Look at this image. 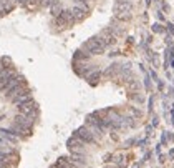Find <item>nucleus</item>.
Masks as SVG:
<instances>
[{
  "label": "nucleus",
  "mask_w": 174,
  "mask_h": 168,
  "mask_svg": "<svg viewBox=\"0 0 174 168\" xmlns=\"http://www.w3.org/2000/svg\"><path fill=\"white\" fill-rule=\"evenodd\" d=\"M113 10H115L116 19L129 20L131 19V10H133V2H118V0H116Z\"/></svg>",
  "instance_id": "1"
},
{
  "label": "nucleus",
  "mask_w": 174,
  "mask_h": 168,
  "mask_svg": "<svg viewBox=\"0 0 174 168\" xmlns=\"http://www.w3.org/2000/svg\"><path fill=\"white\" fill-rule=\"evenodd\" d=\"M83 48L86 52H90V53H93V55H101V53L105 52V45L101 43V40L98 37L90 38V40L83 45Z\"/></svg>",
  "instance_id": "2"
},
{
  "label": "nucleus",
  "mask_w": 174,
  "mask_h": 168,
  "mask_svg": "<svg viewBox=\"0 0 174 168\" xmlns=\"http://www.w3.org/2000/svg\"><path fill=\"white\" fill-rule=\"evenodd\" d=\"M75 136L80 138L81 141H85V143H95V141H96V138H95V135L91 133V130H88L86 126L78 128V130L75 131Z\"/></svg>",
  "instance_id": "3"
},
{
  "label": "nucleus",
  "mask_w": 174,
  "mask_h": 168,
  "mask_svg": "<svg viewBox=\"0 0 174 168\" xmlns=\"http://www.w3.org/2000/svg\"><path fill=\"white\" fill-rule=\"evenodd\" d=\"M73 20L75 19H73L71 10H63V12L60 14V17H56V25H60V27H66V25H70Z\"/></svg>",
  "instance_id": "4"
},
{
  "label": "nucleus",
  "mask_w": 174,
  "mask_h": 168,
  "mask_svg": "<svg viewBox=\"0 0 174 168\" xmlns=\"http://www.w3.org/2000/svg\"><path fill=\"white\" fill-rule=\"evenodd\" d=\"M20 108V113H23V115H27V117H30V118H33L35 120V117H37V107H35V103H33V100L32 102H28V103H25V105H22V107H19Z\"/></svg>",
  "instance_id": "5"
},
{
  "label": "nucleus",
  "mask_w": 174,
  "mask_h": 168,
  "mask_svg": "<svg viewBox=\"0 0 174 168\" xmlns=\"http://www.w3.org/2000/svg\"><path fill=\"white\" fill-rule=\"evenodd\" d=\"M14 77H15V72L12 70V68H5L4 72H0V92L7 87V83H9Z\"/></svg>",
  "instance_id": "6"
},
{
  "label": "nucleus",
  "mask_w": 174,
  "mask_h": 168,
  "mask_svg": "<svg viewBox=\"0 0 174 168\" xmlns=\"http://www.w3.org/2000/svg\"><path fill=\"white\" fill-rule=\"evenodd\" d=\"M98 38L101 40V43H103L105 47H108V45H115L116 43V37L110 32V30H103V32L98 35Z\"/></svg>",
  "instance_id": "7"
},
{
  "label": "nucleus",
  "mask_w": 174,
  "mask_h": 168,
  "mask_svg": "<svg viewBox=\"0 0 174 168\" xmlns=\"http://www.w3.org/2000/svg\"><path fill=\"white\" fill-rule=\"evenodd\" d=\"M86 12H88V7L85 4H80V5H76V7H73V9H71V14H73V19L75 20L85 19Z\"/></svg>",
  "instance_id": "8"
},
{
  "label": "nucleus",
  "mask_w": 174,
  "mask_h": 168,
  "mask_svg": "<svg viewBox=\"0 0 174 168\" xmlns=\"http://www.w3.org/2000/svg\"><path fill=\"white\" fill-rule=\"evenodd\" d=\"M23 82H22V78H19V77H17V75H15L14 78L10 80L9 83H7V87H5L4 90H2V92H4V95H9L10 92H12V90L14 88H17V87H19V85H22Z\"/></svg>",
  "instance_id": "9"
},
{
  "label": "nucleus",
  "mask_w": 174,
  "mask_h": 168,
  "mask_svg": "<svg viewBox=\"0 0 174 168\" xmlns=\"http://www.w3.org/2000/svg\"><path fill=\"white\" fill-rule=\"evenodd\" d=\"M0 133H2V136H4V138H5L7 141H9L10 145H15L17 141H19V136L12 135L9 128H0Z\"/></svg>",
  "instance_id": "10"
},
{
  "label": "nucleus",
  "mask_w": 174,
  "mask_h": 168,
  "mask_svg": "<svg viewBox=\"0 0 174 168\" xmlns=\"http://www.w3.org/2000/svg\"><path fill=\"white\" fill-rule=\"evenodd\" d=\"M28 102H32V95L28 93V92L22 93L20 97H17V98L14 100V103L17 105V107H22V105H25V103H28Z\"/></svg>",
  "instance_id": "11"
},
{
  "label": "nucleus",
  "mask_w": 174,
  "mask_h": 168,
  "mask_svg": "<svg viewBox=\"0 0 174 168\" xmlns=\"http://www.w3.org/2000/svg\"><path fill=\"white\" fill-rule=\"evenodd\" d=\"M15 123H20V125H25V126H32L33 118L27 117V115H23V113H19V115L15 117Z\"/></svg>",
  "instance_id": "12"
},
{
  "label": "nucleus",
  "mask_w": 174,
  "mask_h": 168,
  "mask_svg": "<svg viewBox=\"0 0 174 168\" xmlns=\"http://www.w3.org/2000/svg\"><path fill=\"white\" fill-rule=\"evenodd\" d=\"M108 30H110V32L113 33L115 37H118V35H124V28H123V27H118V25H116L115 22H113V24L110 25V28H108Z\"/></svg>",
  "instance_id": "13"
},
{
  "label": "nucleus",
  "mask_w": 174,
  "mask_h": 168,
  "mask_svg": "<svg viewBox=\"0 0 174 168\" xmlns=\"http://www.w3.org/2000/svg\"><path fill=\"white\" fill-rule=\"evenodd\" d=\"M63 10H61V5H60L58 0H55L53 2V5H51V14L55 15V17H60V14H61Z\"/></svg>",
  "instance_id": "14"
},
{
  "label": "nucleus",
  "mask_w": 174,
  "mask_h": 168,
  "mask_svg": "<svg viewBox=\"0 0 174 168\" xmlns=\"http://www.w3.org/2000/svg\"><path fill=\"white\" fill-rule=\"evenodd\" d=\"M98 78H100V73H98V72H95L93 75H90V82H91V83H95Z\"/></svg>",
  "instance_id": "15"
},
{
  "label": "nucleus",
  "mask_w": 174,
  "mask_h": 168,
  "mask_svg": "<svg viewBox=\"0 0 174 168\" xmlns=\"http://www.w3.org/2000/svg\"><path fill=\"white\" fill-rule=\"evenodd\" d=\"M53 2H55V0H41V4L45 5V7H51V5H53Z\"/></svg>",
  "instance_id": "16"
},
{
  "label": "nucleus",
  "mask_w": 174,
  "mask_h": 168,
  "mask_svg": "<svg viewBox=\"0 0 174 168\" xmlns=\"http://www.w3.org/2000/svg\"><path fill=\"white\" fill-rule=\"evenodd\" d=\"M153 30H154V32H163V27H161L159 24H156V25H153Z\"/></svg>",
  "instance_id": "17"
},
{
  "label": "nucleus",
  "mask_w": 174,
  "mask_h": 168,
  "mask_svg": "<svg viewBox=\"0 0 174 168\" xmlns=\"http://www.w3.org/2000/svg\"><path fill=\"white\" fill-rule=\"evenodd\" d=\"M4 70H5V60L0 58V72H4Z\"/></svg>",
  "instance_id": "18"
},
{
  "label": "nucleus",
  "mask_w": 174,
  "mask_h": 168,
  "mask_svg": "<svg viewBox=\"0 0 174 168\" xmlns=\"http://www.w3.org/2000/svg\"><path fill=\"white\" fill-rule=\"evenodd\" d=\"M32 4H41V0H30Z\"/></svg>",
  "instance_id": "19"
},
{
  "label": "nucleus",
  "mask_w": 174,
  "mask_h": 168,
  "mask_svg": "<svg viewBox=\"0 0 174 168\" xmlns=\"http://www.w3.org/2000/svg\"><path fill=\"white\" fill-rule=\"evenodd\" d=\"M15 2H20V4H27L28 0H15Z\"/></svg>",
  "instance_id": "20"
},
{
  "label": "nucleus",
  "mask_w": 174,
  "mask_h": 168,
  "mask_svg": "<svg viewBox=\"0 0 174 168\" xmlns=\"http://www.w3.org/2000/svg\"><path fill=\"white\" fill-rule=\"evenodd\" d=\"M75 2H78V4H85L86 0H75Z\"/></svg>",
  "instance_id": "21"
},
{
  "label": "nucleus",
  "mask_w": 174,
  "mask_h": 168,
  "mask_svg": "<svg viewBox=\"0 0 174 168\" xmlns=\"http://www.w3.org/2000/svg\"><path fill=\"white\" fill-rule=\"evenodd\" d=\"M118 2H131V0H118Z\"/></svg>",
  "instance_id": "22"
},
{
  "label": "nucleus",
  "mask_w": 174,
  "mask_h": 168,
  "mask_svg": "<svg viewBox=\"0 0 174 168\" xmlns=\"http://www.w3.org/2000/svg\"><path fill=\"white\" fill-rule=\"evenodd\" d=\"M0 168H7V167H2V165H0Z\"/></svg>",
  "instance_id": "23"
}]
</instances>
